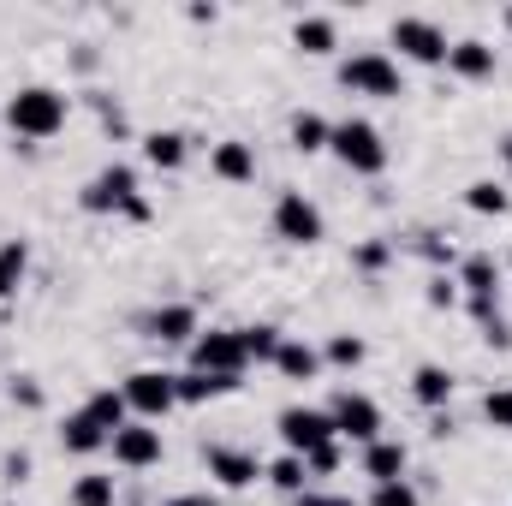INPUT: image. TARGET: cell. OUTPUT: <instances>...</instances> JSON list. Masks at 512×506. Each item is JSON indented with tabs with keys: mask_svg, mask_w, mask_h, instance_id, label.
Wrapping results in <instances>:
<instances>
[{
	"mask_svg": "<svg viewBox=\"0 0 512 506\" xmlns=\"http://www.w3.org/2000/svg\"><path fill=\"white\" fill-rule=\"evenodd\" d=\"M6 126L18 131V137H54V131L66 126V96L60 90H48V84H24V90H12V102H6Z\"/></svg>",
	"mask_w": 512,
	"mask_h": 506,
	"instance_id": "cell-1",
	"label": "cell"
},
{
	"mask_svg": "<svg viewBox=\"0 0 512 506\" xmlns=\"http://www.w3.org/2000/svg\"><path fill=\"white\" fill-rule=\"evenodd\" d=\"M340 84H346L352 96H370V102H399V90H405L399 60H393V54H382V48L352 54V60L340 66Z\"/></svg>",
	"mask_w": 512,
	"mask_h": 506,
	"instance_id": "cell-2",
	"label": "cell"
},
{
	"mask_svg": "<svg viewBox=\"0 0 512 506\" xmlns=\"http://www.w3.org/2000/svg\"><path fill=\"white\" fill-rule=\"evenodd\" d=\"M78 203H84L90 215H114V209H120V215H131V221H149V203L137 197V173L120 167V161H114V167H102V173L84 185V197H78Z\"/></svg>",
	"mask_w": 512,
	"mask_h": 506,
	"instance_id": "cell-3",
	"label": "cell"
},
{
	"mask_svg": "<svg viewBox=\"0 0 512 506\" xmlns=\"http://www.w3.org/2000/svg\"><path fill=\"white\" fill-rule=\"evenodd\" d=\"M328 149H334L352 173H364V179L387 173V143H382V131L370 126V120H340L334 137H328Z\"/></svg>",
	"mask_w": 512,
	"mask_h": 506,
	"instance_id": "cell-4",
	"label": "cell"
},
{
	"mask_svg": "<svg viewBox=\"0 0 512 506\" xmlns=\"http://www.w3.org/2000/svg\"><path fill=\"white\" fill-rule=\"evenodd\" d=\"M120 393H126V405H131L137 423H161V417L179 405V381L167 376V370H131Z\"/></svg>",
	"mask_w": 512,
	"mask_h": 506,
	"instance_id": "cell-5",
	"label": "cell"
},
{
	"mask_svg": "<svg viewBox=\"0 0 512 506\" xmlns=\"http://www.w3.org/2000/svg\"><path fill=\"white\" fill-rule=\"evenodd\" d=\"M274 233H280L286 245L310 251V245H322L328 221H322V209H316L304 191H280V203H274Z\"/></svg>",
	"mask_w": 512,
	"mask_h": 506,
	"instance_id": "cell-6",
	"label": "cell"
},
{
	"mask_svg": "<svg viewBox=\"0 0 512 506\" xmlns=\"http://www.w3.org/2000/svg\"><path fill=\"white\" fill-rule=\"evenodd\" d=\"M328 417H334V435L340 441H358V447H370V441H382V405L370 399V393H334V405H328Z\"/></svg>",
	"mask_w": 512,
	"mask_h": 506,
	"instance_id": "cell-7",
	"label": "cell"
},
{
	"mask_svg": "<svg viewBox=\"0 0 512 506\" xmlns=\"http://www.w3.org/2000/svg\"><path fill=\"white\" fill-rule=\"evenodd\" d=\"M274 429H280V441H286V453H316V447H328V441H340L334 435V417L328 411H316V405H286L280 417H274Z\"/></svg>",
	"mask_w": 512,
	"mask_h": 506,
	"instance_id": "cell-8",
	"label": "cell"
},
{
	"mask_svg": "<svg viewBox=\"0 0 512 506\" xmlns=\"http://www.w3.org/2000/svg\"><path fill=\"white\" fill-rule=\"evenodd\" d=\"M393 48L405 54V60H417V66H447V30L435 24V18H393Z\"/></svg>",
	"mask_w": 512,
	"mask_h": 506,
	"instance_id": "cell-9",
	"label": "cell"
},
{
	"mask_svg": "<svg viewBox=\"0 0 512 506\" xmlns=\"http://www.w3.org/2000/svg\"><path fill=\"white\" fill-rule=\"evenodd\" d=\"M245 340L239 328H209L191 340V370H209V376H245Z\"/></svg>",
	"mask_w": 512,
	"mask_h": 506,
	"instance_id": "cell-10",
	"label": "cell"
},
{
	"mask_svg": "<svg viewBox=\"0 0 512 506\" xmlns=\"http://www.w3.org/2000/svg\"><path fill=\"white\" fill-rule=\"evenodd\" d=\"M108 447H114V465H126V471H149V465H161V453H167V447H161V429H155V423H137V417H131L126 429H114Z\"/></svg>",
	"mask_w": 512,
	"mask_h": 506,
	"instance_id": "cell-11",
	"label": "cell"
},
{
	"mask_svg": "<svg viewBox=\"0 0 512 506\" xmlns=\"http://www.w3.org/2000/svg\"><path fill=\"white\" fill-rule=\"evenodd\" d=\"M209 173H215V179H227V185H251V179H256V149H251V143H239V137L215 143V149H209Z\"/></svg>",
	"mask_w": 512,
	"mask_h": 506,
	"instance_id": "cell-12",
	"label": "cell"
},
{
	"mask_svg": "<svg viewBox=\"0 0 512 506\" xmlns=\"http://www.w3.org/2000/svg\"><path fill=\"white\" fill-rule=\"evenodd\" d=\"M143 328H149V340H167V346H191V340L203 334V328H197V310H191V304H161V310H155V316H149Z\"/></svg>",
	"mask_w": 512,
	"mask_h": 506,
	"instance_id": "cell-13",
	"label": "cell"
},
{
	"mask_svg": "<svg viewBox=\"0 0 512 506\" xmlns=\"http://www.w3.org/2000/svg\"><path fill=\"white\" fill-rule=\"evenodd\" d=\"M209 477L221 489H251L256 477H262V465H256L251 453H239V447H209Z\"/></svg>",
	"mask_w": 512,
	"mask_h": 506,
	"instance_id": "cell-14",
	"label": "cell"
},
{
	"mask_svg": "<svg viewBox=\"0 0 512 506\" xmlns=\"http://www.w3.org/2000/svg\"><path fill=\"white\" fill-rule=\"evenodd\" d=\"M60 447H66V453H78V459H90V453H102V447H108V429H102L90 411H72V417L60 423Z\"/></svg>",
	"mask_w": 512,
	"mask_h": 506,
	"instance_id": "cell-15",
	"label": "cell"
},
{
	"mask_svg": "<svg viewBox=\"0 0 512 506\" xmlns=\"http://www.w3.org/2000/svg\"><path fill=\"white\" fill-rule=\"evenodd\" d=\"M447 66H453L459 78H471V84H477V78H495V48L477 42V36H465V42L447 48Z\"/></svg>",
	"mask_w": 512,
	"mask_h": 506,
	"instance_id": "cell-16",
	"label": "cell"
},
{
	"mask_svg": "<svg viewBox=\"0 0 512 506\" xmlns=\"http://www.w3.org/2000/svg\"><path fill=\"white\" fill-rule=\"evenodd\" d=\"M274 370H280L286 381H316V376H322V352H316V346H304V340H280Z\"/></svg>",
	"mask_w": 512,
	"mask_h": 506,
	"instance_id": "cell-17",
	"label": "cell"
},
{
	"mask_svg": "<svg viewBox=\"0 0 512 506\" xmlns=\"http://www.w3.org/2000/svg\"><path fill=\"white\" fill-rule=\"evenodd\" d=\"M185 155H191V137H185V131H149V137H143V161L161 167V173L185 167Z\"/></svg>",
	"mask_w": 512,
	"mask_h": 506,
	"instance_id": "cell-18",
	"label": "cell"
},
{
	"mask_svg": "<svg viewBox=\"0 0 512 506\" xmlns=\"http://www.w3.org/2000/svg\"><path fill=\"white\" fill-rule=\"evenodd\" d=\"M411 399L429 405V411H441V405L453 399V370H441V364H417V370H411Z\"/></svg>",
	"mask_w": 512,
	"mask_h": 506,
	"instance_id": "cell-19",
	"label": "cell"
},
{
	"mask_svg": "<svg viewBox=\"0 0 512 506\" xmlns=\"http://www.w3.org/2000/svg\"><path fill=\"white\" fill-rule=\"evenodd\" d=\"M364 477H370V483H399V477H405V447H399V441H370V447H364Z\"/></svg>",
	"mask_w": 512,
	"mask_h": 506,
	"instance_id": "cell-20",
	"label": "cell"
},
{
	"mask_svg": "<svg viewBox=\"0 0 512 506\" xmlns=\"http://www.w3.org/2000/svg\"><path fill=\"white\" fill-rule=\"evenodd\" d=\"M179 381V405H203V399H221V393H239V376H209V370H185Z\"/></svg>",
	"mask_w": 512,
	"mask_h": 506,
	"instance_id": "cell-21",
	"label": "cell"
},
{
	"mask_svg": "<svg viewBox=\"0 0 512 506\" xmlns=\"http://www.w3.org/2000/svg\"><path fill=\"white\" fill-rule=\"evenodd\" d=\"M292 48H298V54H316V60L334 54V48H340L334 18H298V24H292Z\"/></svg>",
	"mask_w": 512,
	"mask_h": 506,
	"instance_id": "cell-22",
	"label": "cell"
},
{
	"mask_svg": "<svg viewBox=\"0 0 512 506\" xmlns=\"http://www.w3.org/2000/svg\"><path fill=\"white\" fill-rule=\"evenodd\" d=\"M495 286H501V268H495V256H465L459 262V292L465 298H495Z\"/></svg>",
	"mask_w": 512,
	"mask_h": 506,
	"instance_id": "cell-23",
	"label": "cell"
},
{
	"mask_svg": "<svg viewBox=\"0 0 512 506\" xmlns=\"http://www.w3.org/2000/svg\"><path fill=\"white\" fill-rule=\"evenodd\" d=\"M102 429H108V441H114V429H126L131 423V405H126V393L120 387H102V393H90V405H84Z\"/></svg>",
	"mask_w": 512,
	"mask_h": 506,
	"instance_id": "cell-24",
	"label": "cell"
},
{
	"mask_svg": "<svg viewBox=\"0 0 512 506\" xmlns=\"http://www.w3.org/2000/svg\"><path fill=\"white\" fill-rule=\"evenodd\" d=\"M328 137H334V126H328L322 114H292V149L322 155V149H328Z\"/></svg>",
	"mask_w": 512,
	"mask_h": 506,
	"instance_id": "cell-25",
	"label": "cell"
},
{
	"mask_svg": "<svg viewBox=\"0 0 512 506\" xmlns=\"http://www.w3.org/2000/svg\"><path fill=\"white\" fill-rule=\"evenodd\" d=\"M465 209H471V215H507L512 197H507V185H495V179H477V185H465Z\"/></svg>",
	"mask_w": 512,
	"mask_h": 506,
	"instance_id": "cell-26",
	"label": "cell"
},
{
	"mask_svg": "<svg viewBox=\"0 0 512 506\" xmlns=\"http://www.w3.org/2000/svg\"><path fill=\"white\" fill-rule=\"evenodd\" d=\"M262 477H268V483H274L280 495H304V489H310V471H304V459H298V453H286V459H274V465H268Z\"/></svg>",
	"mask_w": 512,
	"mask_h": 506,
	"instance_id": "cell-27",
	"label": "cell"
},
{
	"mask_svg": "<svg viewBox=\"0 0 512 506\" xmlns=\"http://www.w3.org/2000/svg\"><path fill=\"white\" fill-rule=\"evenodd\" d=\"M239 340H245V358H251V364H274V352H280L286 334H280L274 322H256V328H239Z\"/></svg>",
	"mask_w": 512,
	"mask_h": 506,
	"instance_id": "cell-28",
	"label": "cell"
},
{
	"mask_svg": "<svg viewBox=\"0 0 512 506\" xmlns=\"http://www.w3.org/2000/svg\"><path fill=\"white\" fill-rule=\"evenodd\" d=\"M370 358V346L358 340V334H334L328 346H322V364H334V370H358Z\"/></svg>",
	"mask_w": 512,
	"mask_h": 506,
	"instance_id": "cell-29",
	"label": "cell"
},
{
	"mask_svg": "<svg viewBox=\"0 0 512 506\" xmlns=\"http://www.w3.org/2000/svg\"><path fill=\"white\" fill-rule=\"evenodd\" d=\"M72 506H114V477H78Z\"/></svg>",
	"mask_w": 512,
	"mask_h": 506,
	"instance_id": "cell-30",
	"label": "cell"
},
{
	"mask_svg": "<svg viewBox=\"0 0 512 506\" xmlns=\"http://www.w3.org/2000/svg\"><path fill=\"white\" fill-rule=\"evenodd\" d=\"M370 506H423V495L399 477V483H376V495H370Z\"/></svg>",
	"mask_w": 512,
	"mask_h": 506,
	"instance_id": "cell-31",
	"label": "cell"
},
{
	"mask_svg": "<svg viewBox=\"0 0 512 506\" xmlns=\"http://www.w3.org/2000/svg\"><path fill=\"white\" fill-rule=\"evenodd\" d=\"M483 417H489L495 429H507V435H512V387H495V393L483 399Z\"/></svg>",
	"mask_w": 512,
	"mask_h": 506,
	"instance_id": "cell-32",
	"label": "cell"
},
{
	"mask_svg": "<svg viewBox=\"0 0 512 506\" xmlns=\"http://www.w3.org/2000/svg\"><path fill=\"white\" fill-rule=\"evenodd\" d=\"M352 262H358L364 274H382L387 262H393V245H382V239H370V245H358V251H352Z\"/></svg>",
	"mask_w": 512,
	"mask_h": 506,
	"instance_id": "cell-33",
	"label": "cell"
},
{
	"mask_svg": "<svg viewBox=\"0 0 512 506\" xmlns=\"http://www.w3.org/2000/svg\"><path fill=\"white\" fill-rule=\"evenodd\" d=\"M304 471H310V477H334V471H340V441H328V447L304 453Z\"/></svg>",
	"mask_w": 512,
	"mask_h": 506,
	"instance_id": "cell-34",
	"label": "cell"
},
{
	"mask_svg": "<svg viewBox=\"0 0 512 506\" xmlns=\"http://www.w3.org/2000/svg\"><path fill=\"white\" fill-rule=\"evenodd\" d=\"M429 304H435V310H453V304H459V280L435 274V280H429Z\"/></svg>",
	"mask_w": 512,
	"mask_h": 506,
	"instance_id": "cell-35",
	"label": "cell"
},
{
	"mask_svg": "<svg viewBox=\"0 0 512 506\" xmlns=\"http://www.w3.org/2000/svg\"><path fill=\"white\" fill-rule=\"evenodd\" d=\"M483 340H489L495 352H507V346H512V328H507V316H501V310H495V316L483 322Z\"/></svg>",
	"mask_w": 512,
	"mask_h": 506,
	"instance_id": "cell-36",
	"label": "cell"
},
{
	"mask_svg": "<svg viewBox=\"0 0 512 506\" xmlns=\"http://www.w3.org/2000/svg\"><path fill=\"white\" fill-rule=\"evenodd\" d=\"M0 268H6V280L18 286V274H24V245H0Z\"/></svg>",
	"mask_w": 512,
	"mask_h": 506,
	"instance_id": "cell-37",
	"label": "cell"
},
{
	"mask_svg": "<svg viewBox=\"0 0 512 506\" xmlns=\"http://www.w3.org/2000/svg\"><path fill=\"white\" fill-rule=\"evenodd\" d=\"M292 506H352L346 495H316V489H304V495H292Z\"/></svg>",
	"mask_w": 512,
	"mask_h": 506,
	"instance_id": "cell-38",
	"label": "cell"
},
{
	"mask_svg": "<svg viewBox=\"0 0 512 506\" xmlns=\"http://www.w3.org/2000/svg\"><path fill=\"white\" fill-rule=\"evenodd\" d=\"M417 251L429 256V262H453V245H441L435 233H423V245H417Z\"/></svg>",
	"mask_w": 512,
	"mask_h": 506,
	"instance_id": "cell-39",
	"label": "cell"
},
{
	"mask_svg": "<svg viewBox=\"0 0 512 506\" xmlns=\"http://www.w3.org/2000/svg\"><path fill=\"white\" fill-rule=\"evenodd\" d=\"M12 399H18V405H30V411H36V405H42V387H36V381H12Z\"/></svg>",
	"mask_w": 512,
	"mask_h": 506,
	"instance_id": "cell-40",
	"label": "cell"
},
{
	"mask_svg": "<svg viewBox=\"0 0 512 506\" xmlns=\"http://www.w3.org/2000/svg\"><path fill=\"white\" fill-rule=\"evenodd\" d=\"M167 506H215L209 495H179V501H167Z\"/></svg>",
	"mask_w": 512,
	"mask_h": 506,
	"instance_id": "cell-41",
	"label": "cell"
},
{
	"mask_svg": "<svg viewBox=\"0 0 512 506\" xmlns=\"http://www.w3.org/2000/svg\"><path fill=\"white\" fill-rule=\"evenodd\" d=\"M6 292H18V286H12V280H6V268H0V298H6Z\"/></svg>",
	"mask_w": 512,
	"mask_h": 506,
	"instance_id": "cell-42",
	"label": "cell"
},
{
	"mask_svg": "<svg viewBox=\"0 0 512 506\" xmlns=\"http://www.w3.org/2000/svg\"><path fill=\"white\" fill-rule=\"evenodd\" d=\"M501 155H507V173H512V137H507V143H501Z\"/></svg>",
	"mask_w": 512,
	"mask_h": 506,
	"instance_id": "cell-43",
	"label": "cell"
},
{
	"mask_svg": "<svg viewBox=\"0 0 512 506\" xmlns=\"http://www.w3.org/2000/svg\"><path fill=\"white\" fill-rule=\"evenodd\" d=\"M507 30H512V6H507Z\"/></svg>",
	"mask_w": 512,
	"mask_h": 506,
	"instance_id": "cell-44",
	"label": "cell"
}]
</instances>
